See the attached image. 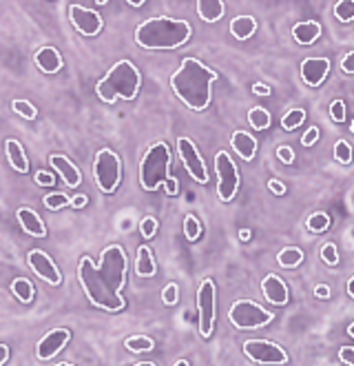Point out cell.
Here are the masks:
<instances>
[{"label":"cell","instance_id":"b9f144b4","mask_svg":"<svg viewBox=\"0 0 354 366\" xmlns=\"http://www.w3.org/2000/svg\"><path fill=\"white\" fill-rule=\"evenodd\" d=\"M317 140H319V129L317 127H310L308 132L303 134V138H301V144L303 147H313Z\"/></svg>","mask_w":354,"mask_h":366},{"label":"cell","instance_id":"c3c4849f","mask_svg":"<svg viewBox=\"0 0 354 366\" xmlns=\"http://www.w3.org/2000/svg\"><path fill=\"white\" fill-rule=\"evenodd\" d=\"M7 360H9V347L7 344H0V366H3Z\"/></svg>","mask_w":354,"mask_h":366},{"label":"cell","instance_id":"8992f818","mask_svg":"<svg viewBox=\"0 0 354 366\" xmlns=\"http://www.w3.org/2000/svg\"><path fill=\"white\" fill-rule=\"evenodd\" d=\"M273 313L266 311L263 307H259L253 300H237V302L231 307L228 311V320L231 325L239 331H246V329H261V327H268L273 322Z\"/></svg>","mask_w":354,"mask_h":366},{"label":"cell","instance_id":"8d00e7d4","mask_svg":"<svg viewBox=\"0 0 354 366\" xmlns=\"http://www.w3.org/2000/svg\"><path fill=\"white\" fill-rule=\"evenodd\" d=\"M177 297H180V289H177V285L175 282L166 285L164 291H162V302L166 307H173V305H177Z\"/></svg>","mask_w":354,"mask_h":366},{"label":"cell","instance_id":"83f0119b","mask_svg":"<svg viewBox=\"0 0 354 366\" xmlns=\"http://www.w3.org/2000/svg\"><path fill=\"white\" fill-rule=\"evenodd\" d=\"M124 347L131 351V353H146V351H153L155 342L146 335H131L124 340Z\"/></svg>","mask_w":354,"mask_h":366},{"label":"cell","instance_id":"f35d334b","mask_svg":"<svg viewBox=\"0 0 354 366\" xmlns=\"http://www.w3.org/2000/svg\"><path fill=\"white\" fill-rule=\"evenodd\" d=\"M321 257L325 264H337L339 262V253H337V247L335 244H325L321 249Z\"/></svg>","mask_w":354,"mask_h":366},{"label":"cell","instance_id":"6f0895ef","mask_svg":"<svg viewBox=\"0 0 354 366\" xmlns=\"http://www.w3.org/2000/svg\"><path fill=\"white\" fill-rule=\"evenodd\" d=\"M136 366H153V362H138Z\"/></svg>","mask_w":354,"mask_h":366},{"label":"cell","instance_id":"d590c367","mask_svg":"<svg viewBox=\"0 0 354 366\" xmlns=\"http://www.w3.org/2000/svg\"><path fill=\"white\" fill-rule=\"evenodd\" d=\"M184 233H186V238H188L191 242H195V240L199 238V235H202V233H199V222H197V218H195L193 213L184 218Z\"/></svg>","mask_w":354,"mask_h":366},{"label":"cell","instance_id":"cb8c5ba5","mask_svg":"<svg viewBox=\"0 0 354 366\" xmlns=\"http://www.w3.org/2000/svg\"><path fill=\"white\" fill-rule=\"evenodd\" d=\"M257 31V23L253 16H237L231 23V34L237 40H248Z\"/></svg>","mask_w":354,"mask_h":366},{"label":"cell","instance_id":"f6af8a7d","mask_svg":"<svg viewBox=\"0 0 354 366\" xmlns=\"http://www.w3.org/2000/svg\"><path fill=\"white\" fill-rule=\"evenodd\" d=\"M164 187H166V193H168V196H175V193L180 191V182H177V178H173V176H166Z\"/></svg>","mask_w":354,"mask_h":366},{"label":"cell","instance_id":"bcb514c9","mask_svg":"<svg viewBox=\"0 0 354 366\" xmlns=\"http://www.w3.org/2000/svg\"><path fill=\"white\" fill-rule=\"evenodd\" d=\"M339 357H341L343 364L352 366V364H354V349H352V347H343V349L339 351Z\"/></svg>","mask_w":354,"mask_h":366},{"label":"cell","instance_id":"7dc6e473","mask_svg":"<svg viewBox=\"0 0 354 366\" xmlns=\"http://www.w3.org/2000/svg\"><path fill=\"white\" fill-rule=\"evenodd\" d=\"M86 200H88V198H86V196H82V193H80V196H74V198H71V202H69V204H71V207H76V209H82V207H86Z\"/></svg>","mask_w":354,"mask_h":366},{"label":"cell","instance_id":"f907efd6","mask_svg":"<svg viewBox=\"0 0 354 366\" xmlns=\"http://www.w3.org/2000/svg\"><path fill=\"white\" fill-rule=\"evenodd\" d=\"M253 92H255L257 96H268V94H270V89L266 87V84H255V87H253Z\"/></svg>","mask_w":354,"mask_h":366},{"label":"cell","instance_id":"277c9868","mask_svg":"<svg viewBox=\"0 0 354 366\" xmlns=\"http://www.w3.org/2000/svg\"><path fill=\"white\" fill-rule=\"evenodd\" d=\"M140 71L131 60H120L113 67L108 69V74L98 82L96 94L102 102L113 104L116 100L124 98V100H133L140 92Z\"/></svg>","mask_w":354,"mask_h":366},{"label":"cell","instance_id":"d6a6232c","mask_svg":"<svg viewBox=\"0 0 354 366\" xmlns=\"http://www.w3.org/2000/svg\"><path fill=\"white\" fill-rule=\"evenodd\" d=\"M11 109H14L18 116L27 118V120H34V118L38 116V109H36V107H34L29 100H14V102H11Z\"/></svg>","mask_w":354,"mask_h":366},{"label":"cell","instance_id":"9a60e30c","mask_svg":"<svg viewBox=\"0 0 354 366\" xmlns=\"http://www.w3.org/2000/svg\"><path fill=\"white\" fill-rule=\"evenodd\" d=\"M330 71V60L328 58H305L301 62V78L310 87H319L325 80Z\"/></svg>","mask_w":354,"mask_h":366},{"label":"cell","instance_id":"ee69618b","mask_svg":"<svg viewBox=\"0 0 354 366\" xmlns=\"http://www.w3.org/2000/svg\"><path fill=\"white\" fill-rule=\"evenodd\" d=\"M277 156H279V160L285 162V164H290V162L295 160V154H293V149H290V147H279V149H277Z\"/></svg>","mask_w":354,"mask_h":366},{"label":"cell","instance_id":"7402d4cb","mask_svg":"<svg viewBox=\"0 0 354 366\" xmlns=\"http://www.w3.org/2000/svg\"><path fill=\"white\" fill-rule=\"evenodd\" d=\"M5 152H7V158L11 162V167L18 171V174H27L29 171V160L25 156V149L18 140H7L5 142Z\"/></svg>","mask_w":354,"mask_h":366},{"label":"cell","instance_id":"db71d44e","mask_svg":"<svg viewBox=\"0 0 354 366\" xmlns=\"http://www.w3.org/2000/svg\"><path fill=\"white\" fill-rule=\"evenodd\" d=\"M126 3L133 5V7H142V5L146 3V0H126Z\"/></svg>","mask_w":354,"mask_h":366},{"label":"cell","instance_id":"11a10c76","mask_svg":"<svg viewBox=\"0 0 354 366\" xmlns=\"http://www.w3.org/2000/svg\"><path fill=\"white\" fill-rule=\"evenodd\" d=\"M348 295H354V280H348Z\"/></svg>","mask_w":354,"mask_h":366},{"label":"cell","instance_id":"8fae6325","mask_svg":"<svg viewBox=\"0 0 354 366\" xmlns=\"http://www.w3.org/2000/svg\"><path fill=\"white\" fill-rule=\"evenodd\" d=\"M177 154H180V160L184 162L188 176L195 182H199V184H206L208 182V169H206L202 156H199L197 147L188 138H180V140H177Z\"/></svg>","mask_w":354,"mask_h":366},{"label":"cell","instance_id":"d4e9b609","mask_svg":"<svg viewBox=\"0 0 354 366\" xmlns=\"http://www.w3.org/2000/svg\"><path fill=\"white\" fill-rule=\"evenodd\" d=\"M136 271L140 277H153L155 275V260H153V253L148 247H140L138 255H136Z\"/></svg>","mask_w":354,"mask_h":366},{"label":"cell","instance_id":"836d02e7","mask_svg":"<svg viewBox=\"0 0 354 366\" xmlns=\"http://www.w3.org/2000/svg\"><path fill=\"white\" fill-rule=\"evenodd\" d=\"M335 16L341 23H350L354 18V0H339L337 7H335Z\"/></svg>","mask_w":354,"mask_h":366},{"label":"cell","instance_id":"4316f807","mask_svg":"<svg viewBox=\"0 0 354 366\" xmlns=\"http://www.w3.org/2000/svg\"><path fill=\"white\" fill-rule=\"evenodd\" d=\"M277 262L285 269H295L303 262V251L297 247H285L283 251H279L277 255Z\"/></svg>","mask_w":354,"mask_h":366},{"label":"cell","instance_id":"7c38bea8","mask_svg":"<svg viewBox=\"0 0 354 366\" xmlns=\"http://www.w3.org/2000/svg\"><path fill=\"white\" fill-rule=\"evenodd\" d=\"M69 20H71V25L82 34V36H88V38H93L102 31V18L98 11L93 9H86L82 5H71L69 7Z\"/></svg>","mask_w":354,"mask_h":366},{"label":"cell","instance_id":"e575fe53","mask_svg":"<svg viewBox=\"0 0 354 366\" xmlns=\"http://www.w3.org/2000/svg\"><path fill=\"white\" fill-rule=\"evenodd\" d=\"M335 158H337V162H341V164H350V162H352V147H350L348 140H339V142L335 144Z\"/></svg>","mask_w":354,"mask_h":366},{"label":"cell","instance_id":"5bb4252c","mask_svg":"<svg viewBox=\"0 0 354 366\" xmlns=\"http://www.w3.org/2000/svg\"><path fill=\"white\" fill-rule=\"evenodd\" d=\"M69 340H71V333L66 331V329H54V331H49L47 335H44L36 344V357L42 360V362L56 357L66 347V342H69Z\"/></svg>","mask_w":354,"mask_h":366},{"label":"cell","instance_id":"f1b7e54d","mask_svg":"<svg viewBox=\"0 0 354 366\" xmlns=\"http://www.w3.org/2000/svg\"><path fill=\"white\" fill-rule=\"evenodd\" d=\"M248 122L253 129H257V132H263V129L270 127V114L266 112L263 107H253L248 112Z\"/></svg>","mask_w":354,"mask_h":366},{"label":"cell","instance_id":"9c48e42d","mask_svg":"<svg viewBox=\"0 0 354 366\" xmlns=\"http://www.w3.org/2000/svg\"><path fill=\"white\" fill-rule=\"evenodd\" d=\"M197 311H199V333L202 337L213 335L215 327V282L204 280L197 291Z\"/></svg>","mask_w":354,"mask_h":366},{"label":"cell","instance_id":"52a82bcc","mask_svg":"<svg viewBox=\"0 0 354 366\" xmlns=\"http://www.w3.org/2000/svg\"><path fill=\"white\" fill-rule=\"evenodd\" d=\"M93 176H96V184L102 193H113L122 178L120 156L116 152H111V149H100L96 154V162H93Z\"/></svg>","mask_w":354,"mask_h":366},{"label":"cell","instance_id":"e0dca14e","mask_svg":"<svg viewBox=\"0 0 354 366\" xmlns=\"http://www.w3.org/2000/svg\"><path fill=\"white\" fill-rule=\"evenodd\" d=\"M49 164L58 171L60 174V178L69 184V187H80V182H82V174H80V169L66 158V156H62V154H54V156H49Z\"/></svg>","mask_w":354,"mask_h":366},{"label":"cell","instance_id":"680465c9","mask_svg":"<svg viewBox=\"0 0 354 366\" xmlns=\"http://www.w3.org/2000/svg\"><path fill=\"white\" fill-rule=\"evenodd\" d=\"M96 3H98V5H106V3H108V0H96Z\"/></svg>","mask_w":354,"mask_h":366},{"label":"cell","instance_id":"6da1fadb","mask_svg":"<svg viewBox=\"0 0 354 366\" xmlns=\"http://www.w3.org/2000/svg\"><path fill=\"white\" fill-rule=\"evenodd\" d=\"M126 253L118 244H111L102 251L100 264H96L88 255H82L78 264V280L88 302L104 311L124 309L126 302L120 291L126 282Z\"/></svg>","mask_w":354,"mask_h":366},{"label":"cell","instance_id":"484cf974","mask_svg":"<svg viewBox=\"0 0 354 366\" xmlns=\"http://www.w3.org/2000/svg\"><path fill=\"white\" fill-rule=\"evenodd\" d=\"M11 291H14V295L20 300L22 305L34 302V285L29 282L27 277H16L14 282H11Z\"/></svg>","mask_w":354,"mask_h":366},{"label":"cell","instance_id":"ac0fdd59","mask_svg":"<svg viewBox=\"0 0 354 366\" xmlns=\"http://www.w3.org/2000/svg\"><path fill=\"white\" fill-rule=\"evenodd\" d=\"M16 218H18V224L22 227V231L34 235V238H44L47 235V227L40 220V215L36 211H31L29 207H20L16 211Z\"/></svg>","mask_w":354,"mask_h":366},{"label":"cell","instance_id":"5b68a950","mask_svg":"<svg viewBox=\"0 0 354 366\" xmlns=\"http://www.w3.org/2000/svg\"><path fill=\"white\" fill-rule=\"evenodd\" d=\"M171 169V149L166 142H155L142 156L140 162V184L144 191H158L164 184Z\"/></svg>","mask_w":354,"mask_h":366},{"label":"cell","instance_id":"30bf717a","mask_svg":"<svg viewBox=\"0 0 354 366\" xmlns=\"http://www.w3.org/2000/svg\"><path fill=\"white\" fill-rule=\"evenodd\" d=\"M243 353L255 364H285L288 353L275 342L268 340H248L243 344Z\"/></svg>","mask_w":354,"mask_h":366},{"label":"cell","instance_id":"4fadbf2b","mask_svg":"<svg viewBox=\"0 0 354 366\" xmlns=\"http://www.w3.org/2000/svg\"><path fill=\"white\" fill-rule=\"evenodd\" d=\"M27 262H29V269L40 277L44 280V282H49L51 287H58L62 282V275H60V269L56 267V262L51 260V257L40 251V249H34L29 251L27 255Z\"/></svg>","mask_w":354,"mask_h":366},{"label":"cell","instance_id":"2e32d148","mask_svg":"<svg viewBox=\"0 0 354 366\" xmlns=\"http://www.w3.org/2000/svg\"><path fill=\"white\" fill-rule=\"evenodd\" d=\"M261 293L275 307H283L288 302V287H285L283 280L279 275H275V273H268V275L263 277Z\"/></svg>","mask_w":354,"mask_h":366},{"label":"cell","instance_id":"d6986e66","mask_svg":"<svg viewBox=\"0 0 354 366\" xmlns=\"http://www.w3.org/2000/svg\"><path fill=\"white\" fill-rule=\"evenodd\" d=\"M36 67L44 74H58L62 69V56L54 47H40L34 56Z\"/></svg>","mask_w":354,"mask_h":366},{"label":"cell","instance_id":"60d3db41","mask_svg":"<svg viewBox=\"0 0 354 366\" xmlns=\"http://www.w3.org/2000/svg\"><path fill=\"white\" fill-rule=\"evenodd\" d=\"M34 180H36V184H40V187H54V182H56V178H54L51 174H47V171H36Z\"/></svg>","mask_w":354,"mask_h":366},{"label":"cell","instance_id":"816d5d0a","mask_svg":"<svg viewBox=\"0 0 354 366\" xmlns=\"http://www.w3.org/2000/svg\"><path fill=\"white\" fill-rule=\"evenodd\" d=\"M315 293H317V297H328V295H330V289H328L325 285H319V287L315 289Z\"/></svg>","mask_w":354,"mask_h":366},{"label":"cell","instance_id":"9f6ffc18","mask_svg":"<svg viewBox=\"0 0 354 366\" xmlns=\"http://www.w3.org/2000/svg\"><path fill=\"white\" fill-rule=\"evenodd\" d=\"M173 366H188V362H186V360H177Z\"/></svg>","mask_w":354,"mask_h":366},{"label":"cell","instance_id":"681fc988","mask_svg":"<svg viewBox=\"0 0 354 366\" xmlns=\"http://www.w3.org/2000/svg\"><path fill=\"white\" fill-rule=\"evenodd\" d=\"M268 187H270V191H273V193H283V191H285V187H283L279 180H270V182H268Z\"/></svg>","mask_w":354,"mask_h":366},{"label":"cell","instance_id":"74e56055","mask_svg":"<svg viewBox=\"0 0 354 366\" xmlns=\"http://www.w3.org/2000/svg\"><path fill=\"white\" fill-rule=\"evenodd\" d=\"M155 231H158V220H155V218H144V220L140 222V233H142V238L151 240L153 235H155Z\"/></svg>","mask_w":354,"mask_h":366},{"label":"cell","instance_id":"44dd1931","mask_svg":"<svg viewBox=\"0 0 354 366\" xmlns=\"http://www.w3.org/2000/svg\"><path fill=\"white\" fill-rule=\"evenodd\" d=\"M321 36V25L317 20H303L293 27V38L299 45H313V42Z\"/></svg>","mask_w":354,"mask_h":366},{"label":"cell","instance_id":"3957f363","mask_svg":"<svg viewBox=\"0 0 354 366\" xmlns=\"http://www.w3.org/2000/svg\"><path fill=\"white\" fill-rule=\"evenodd\" d=\"M193 29L186 20L175 18H151L136 29V42L144 49H175L191 38Z\"/></svg>","mask_w":354,"mask_h":366},{"label":"cell","instance_id":"4dcf8cb0","mask_svg":"<svg viewBox=\"0 0 354 366\" xmlns=\"http://www.w3.org/2000/svg\"><path fill=\"white\" fill-rule=\"evenodd\" d=\"M303 120H305V112L303 109H290L281 118V127L285 129V132H293V129L301 127Z\"/></svg>","mask_w":354,"mask_h":366},{"label":"cell","instance_id":"ba28073f","mask_svg":"<svg viewBox=\"0 0 354 366\" xmlns=\"http://www.w3.org/2000/svg\"><path fill=\"white\" fill-rule=\"evenodd\" d=\"M215 171H217V196L221 202H231L239 189V171L228 152L217 154Z\"/></svg>","mask_w":354,"mask_h":366},{"label":"cell","instance_id":"f5cc1de1","mask_svg":"<svg viewBox=\"0 0 354 366\" xmlns=\"http://www.w3.org/2000/svg\"><path fill=\"white\" fill-rule=\"evenodd\" d=\"M251 235H253L251 229H241V231H239V240H241V242H248V240H251Z\"/></svg>","mask_w":354,"mask_h":366},{"label":"cell","instance_id":"1f68e13d","mask_svg":"<svg viewBox=\"0 0 354 366\" xmlns=\"http://www.w3.org/2000/svg\"><path fill=\"white\" fill-rule=\"evenodd\" d=\"M71 198L66 196V193H49V196H44V207L49 211H58V209H64L69 207Z\"/></svg>","mask_w":354,"mask_h":366},{"label":"cell","instance_id":"f546056e","mask_svg":"<svg viewBox=\"0 0 354 366\" xmlns=\"http://www.w3.org/2000/svg\"><path fill=\"white\" fill-rule=\"evenodd\" d=\"M305 227H308V231H313V233H323V231L330 227V218H328V213H323V211H317V213H313V215H310V218H308Z\"/></svg>","mask_w":354,"mask_h":366},{"label":"cell","instance_id":"ab89813d","mask_svg":"<svg viewBox=\"0 0 354 366\" xmlns=\"http://www.w3.org/2000/svg\"><path fill=\"white\" fill-rule=\"evenodd\" d=\"M330 116L335 122H343L345 120V104L341 100H335L330 104Z\"/></svg>","mask_w":354,"mask_h":366},{"label":"cell","instance_id":"603a6c76","mask_svg":"<svg viewBox=\"0 0 354 366\" xmlns=\"http://www.w3.org/2000/svg\"><path fill=\"white\" fill-rule=\"evenodd\" d=\"M197 14L206 23H217L224 16V3L221 0H197Z\"/></svg>","mask_w":354,"mask_h":366},{"label":"cell","instance_id":"7a4b0ae2","mask_svg":"<svg viewBox=\"0 0 354 366\" xmlns=\"http://www.w3.org/2000/svg\"><path fill=\"white\" fill-rule=\"evenodd\" d=\"M217 74L202 64L197 58H184L180 69L171 76V87L188 109L204 112L211 104V87Z\"/></svg>","mask_w":354,"mask_h":366},{"label":"cell","instance_id":"7bdbcfd3","mask_svg":"<svg viewBox=\"0 0 354 366\" xmlns=\"http://www.w3.org/2000/svg\"><path fill=\"white\" fill-rule=\"evenodd\" d=\"M341 69H343V74H348V76L354 74V51H348V54L343 56V60H341Z\"/></svg>","mask_w":354,"mask_h":366},{"label":"cell","instance_id":"ffe728a7","mask_svg":"<svg viewBox=\"0 0 354 366\" xmlns=\"http://www.w3.org/2000/svg\"><path fill=\"white\" fill-rule=\"evenodd\" d=\"M231 144L241 160H253L257 154V140L253 136H248V132H235L231 138Z\"/></svg>","mask_w":354,"mask_h":366}]
</instances>
